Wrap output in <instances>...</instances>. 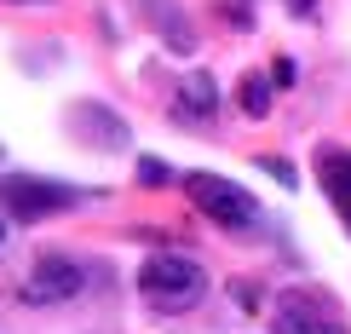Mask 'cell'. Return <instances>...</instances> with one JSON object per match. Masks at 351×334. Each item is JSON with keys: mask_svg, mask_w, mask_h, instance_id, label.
Here are the masks:
<instances>
[{"mask_svg": "<svg viewBox=\"0 0 351 334\" xmlns=\"http://www.w3.org/2000/svg\"><path fill=\"white\" fill-rule=\"evenodd\" d=\"M202 294H208V271H202V259L190 254H156L138 265V300L156 311H190L202 306Z\"/></svg>", "mask_w": 351, "mask_h": 334, "instance_id": "cell-1", "label": "cell"}, {"mask_svg": "<svg viewBox=\"0 0 351 334\" xmlns=\"http://www.w3.org/2000/svg\"><path fill=\"white\" fill-rule=\"evenodd\" d=\"M184 196L196 202V213H208L219 230H254L259 225V202L242 191V184L219 179V173H184Z\"/></svg>", "mask_w": 351, "mask_h": 334, "instance_id": "cell-2", "label": "cell"}, {"mask_svg": "<svg viewBox=\"0 0 351 334\" xmlns=\"http://www.w3.org/2000/svg\"><path fill=\"white\" fill-rule=\"evenodd\" d=\"M75 191L69 184H52V179H29V173H6L0 179V208L12 219H47V213H64Z\"/></svg>", "mask_w": 351, "mask_h": 334, "instance_id": "cell-3", "label": "cell"}, {"mask_svg": "<svg viewBox=\"0 0 351 334\" xmlns=\"http://www.w3.org/2000/svg\"><path fill=\"white\" fill-rule=\"evenodd\" d=\"M81 283H86V271L69 254H35V265L23 277V300L29 306H64V300L81 294Z\"/></svg>", "mask_w": 351, "mask_h": 334, "instance_id": "cell-4", "label": "cell"}, {"mask_svg": "<svg viewBox=\"0 0 351 334\" xmlns=\"http://www.w3.org/2000/svg\"><path fill=\"white\" fill-rule=\"evenodd\" d=\"M271 323L276 334H346L334 300H317V294H282L271 306Z\"/></svg>", "mask_w": 351, "mask_h": 334, "instance_id": "cell-5", "label": "cell"}, {"mask_svg": "<svg viewBox=\"0 0 351 334\" xmlns=\"http://www.w3.org/2000/svg\"><path fill=\"white\" fill-rule=\"evenodd\" d=\"M317 179H323V191L334 202V213L346 219L351 230V156L346 150H323V162H317Z\"/></svg>", "mask_w": 351, "mask_h": 334, "instance_id": "cell-6", "label": "cell"}, {"mask_svg": "<svg viewBox=\"0 0 351 334\" xmlns=\"http://www.w3.org/2000/svg\"><path fill=\"white\" fill-rule=\"evenodd\" d=\"M213 110H219V93H213V75H184L179 81V98H173V115L179 121H213Z\"/></svg>", "mask_w": 351, "mask_h": 334, "instance_id": "cell-7", "label": "cell"}, {"mask_svg": "<svg viewBox=\"0 0 351 334\" xmlns=\"http://www.w3.org/2000/svg\"><path fill=\"white\" fill-rule=\"evenodd\" d=\"M271 86H276L271 75H247V81H242V110H247V115H265V110H271Z\"/></svg>", "mask_w": 351, "mask_h": 334, "instance_id": "cell-8", "label": "cell"}, {"mask_svg": "<svg viewBox=\"0 0 351 334\" xmlns=\"http://www.w3.org/2000/svg\"><path fill=\"white\" fill-rule=\"evenodd\" d=\"M138 179H144V184H167V162H156V156H144V162H138Z\"/></svg>", "mask_w": 351, "mask_h": 334, "instance_id": "cell-9", "label": "cell"}, {"mask_svg": "<svg viewBox=\"0 0 351 334\" xmlns=\"http://www.w3.org/2000/svg\"><path fill=\"white\" fill-rule=\"evenodd\" d=\"M259 167H265L271 179H282V184H294V167H288V162H276V156H265V162H259Z\"/></svg>", "mask_w": 351, "mask_h": 334, "instance_id": "cell-10", "label": "cell"}, {"mask_svg": "<svg viewBox=\"0 0 351 334\" xmlns=\"http://www.w3.org/2000/svg\"><path fill=\"white\" fill-rule=\"evenodd\" d=\"M271 81H276V86H294V58H276V69H271Z\"/></svg>", "mask_w": 351, "mask_h": 334, "instance_id": "cell-11", "label": "cell"}, {"mask_svg": "<svg viewBox=\"0 0 351 334\" xmlns=\"http://www.w3.org/2000/svg\"><path fill=\"white\" fill-rule=\"evenodd\" d=\"M288 6H294V12H311V0H288Z\"/></svg>", "mask_w": 351, "mask_h": 334, "instance_id": "cell-12", "label": "cell"}, {"mask_svg": "<svg viewBox=\"0 0 351 334\" xmlns=\"http://www.w3.org/2000/svg\"><path fill=\"white\" fill-rule=\"evenodd\" d=\"M0 242H6V219H0Z\"/></svg>", "mask_w": 351, "mask_h": 334, "instance_id": "cell-13", "label": "cell"}, {"mask_svg": "<svg viewBox=\"0 0 351 334\" xmlns=\"http://www.w3.org/2000/svg\"><path fill=\"white\" fill-rule=\"evenodd\" d=\"M18 6H29V0H18Z\"/></svg>", "mask_w": 351, "mask_h": 334, "instance_id": "cell-14", "label": "cell"}]
</instances>
